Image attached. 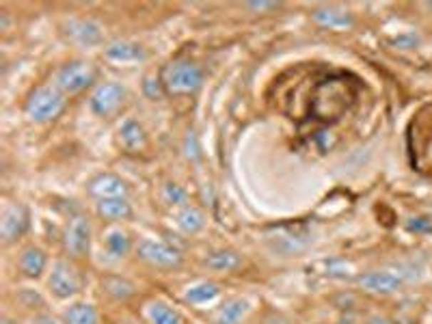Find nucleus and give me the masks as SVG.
Wrapping results in <instances>:
<instances>
[{"label":"nucleus","mask_w":432,"mask_h":324,"mask_svg":"<svg viewBox=\"0 0 432 324\" xmlns=\"http://www.w3.org/2000/svg\"><path fill=\"white\" fill-rule=\"evenodd\" d=\"M203 83V71L190 61H173L163 71V85L169 93H192Z\"/></svg>","instance_id":"f257e3e1"},{"label":"nucleus","mask_w":432,"mask_h":324,"mask_svg":"<svg viewBox=\"0 0 432 324\" xmlns=\"http://www.w3.org/2000/svg\"><path fill=\"white\" fill-rule=\"evenodd\" d=\"M96 80V67L87 61H69L54 74V87L61 93H78Z\"/></svg>","instance_id":"f03ea898"},{"label":"nucleus","mask_w":432,"mask_h":324,"mask_svg":"<svg viewBox=\"0 0 432 324\" xmlns=\"http://www.w3.org/2000/svg\"><path fill=\"white\" fill-rule=\"evenodd\" d=\"M63 108H65V98L56 87H39L29 96V102H26V113L37 123L56 119Z\"/></svg>","instance_id":"7ed1b4c3"},{"label":"nucleus","mask_w":432,"mask_h":324,"mask_svg":"<svg viewBox=\"0 0 432 324\" xmlns=\"http://www.w3.org/2000/svg\"><path fill=\"white\" fill-rule=\"evenodd\" d=\"M136 255L150 264V266H156V268H178L182 264V253L165 242H156V240H150V238H143L136 247Z\"/></svg>","instance_id":"20e7f679"},{"label":"nucleus","mask_w":432,"mask_h":324,"mask_svg":"<svg viewBox=\"0 0 432 324\" xmlns=\"http://www.w3.org/2000/svg\"><path fill=\"white\" fill-rule=\"evenodd\" d=\"M63 247L71 258H85L91 247V223L87 216H74L63 233Z\"/></svg>","instance_id":"39448f33"},{"label":"nucleus","mask_w":432,"mask_h":324,"mask_svg":"<svg viewBox=\"0 0 432 324\" xmlns=\"http://www.w3.org/2000/svg\"><path fill=\"white\" fill-rule=\"evenodd\" d=\"M48 285H50V292L56 296V298H69L81 292V275L78 270L71 266L69 262L65 260H58L54 266H52V273L48 277Z\"/></svg>","instance_id":"423d86ee"},{"label":"nucleus","mask_w":432,"mask_h":324,"mask_svg":"<svg viewBox=\"0 0 432 324\" xmlns=\"http://www.w3.org/2000/svg\"><path fill=\"white\" fill-rule=\"evenodd\" d=\"M123 100H125V89L119 83H102L91 93V108L93 113L108 117L123 104Z\"/></svg>","instance_id":"0eeeda50"},{"label":"nucleus","mask_w":432,"mask_h":324,"mask_svg":"<svg viewBox=\"0 0 432 324\" xmlns=\"http://www.w3.org/2000/svg\"><path fill=\"white\" fill-rule=\"evenodd\" d=\"M29 227V212L24 206H7L3 212V221H0V236H3V242L9 245V242L18 240Z\"/></svg>","instance_id":"6e6552de"},{"label":"nucleus","mask_w":432,"mask_h":324,"mask_svg":"<svg viewBox=\"0 0 432 324\" xmlns=\"http://www.w3.org/2000/svg\"><path fill=\"white\" fill-rule=\"evenodd\" d=\"M65 33L71 41L81 46H98L102 41V29L93 20H83V18H71L65 22Z\"/></svg>","instance_id":"1a4fd4ad"},{"label":"nucleus","mask_w":432,"mask_h":324,"mask_svg":"<svg viewBox=\"0 0 432 324\" xmlns=\"http://www.w3.org/2000/svg\"><path fill=\"white\" fill-rule=\"evenodd\" d=\"M87 191H89V195H93L98 199H113V197H125L128 184L115 173H100L89 180Z\"/></svg>","instance_id":"9d476101"},{"label":"nucleus","mask_w":432,"mask_h":324,"mask_svg":"<svg viewBox=\"0 0 432 324\" xmlns=\"http://www.w3.org/2000/svg\"><path fill=\"white\" fill-rule=\"evenodd\" d=\"M356 283L372 294H391V292L400 290L402 279L391 273H366V275L356 277Z\"/></svg>","instance_id":"9b49d317"},{"label":"nucleus","mask_w":432,"mask_h":324,"mask_svg":"<svg viewBox=\"0 0 432 324\" xmlns=\"http://www.w3.org/2000/svg\"><path fill=\"white\" fill-rule=\"evenodd\" d=\"M104 54L113 61H121V63H134V61H143L148 56L145 48L134 44V41H113L106 46Z\"/></svg>","instance_id":"f8f14e48"},{"label":"nucleus","mask_w":432,"mask_h":324,"mask_svg":"<svg viewBox=\"0 0 432 324\" xmlns=\"http://www.w3.org/2000/svg\"><path fill=\"white\" fill-rule=\"evenodd\" d=\"M247 311H249V303L245 298H230L216 311L214 324H240Z\"/></svg>","instance_id":"ddd939ff"},{"label":"nucleus","mask_w":432,"mask_h":324,"mask_svg":"<svg viewBox=\"0 0 432 324\" xmlns=\"http://www.w3.org/2000/svg\"><path fill=\"white\" fill-rule=\"evenodd\" d=\"M98 214L106 221H123L132 216V206L125 197H113V199H100Z\"/></svg>","instance_id":"4468645a"},{"label":"nucleus","mask_w":432,"mask_h":324,"mask_svg":"<svg viewBox=\"0 0 432 324\" xmlns=\"http://www.w3.org/2000/svg\"><path fill=\"white\" fill-rule=\"evenodd\" d=\"M46 264H48V258L41 249L37 247H26L20 255V270L26 275V277H39L43 270H46Z\"/></svg>","instance_id":"2eb2a0df"},{"label":"nucleus","mask_w":432,"mask_h":324,"mask_svg":"<svg viewBox=\"0 0 432 324\" xmlns=\"http://www.w3.org/2000/svg\"><path fill=\"white\" fill-rule=\"evenodd\" d=\"M102 290L106 296H110L113 300H128L136 294V288L132 281L117 277V275H108L102 279Z\"/></svg>","instance_id":"dca6fc26"},{"label":"nucleus","mask_w":432,"mask_h":324,"mask_svg":"<svg viewBox=\"0 0 432 324\" xmlns=\"http://www.w3.org/2000/svg\"><path fill=\"white\" fill-rule=\"evenodd\" d=\"M242 264V258L232 251V249H221V251H214L205 258V266L212 270H236Z\"/></svg>","instance_id":"f3484780"},{"label":"nucleus","mask_w":432,"mask_h":324,"mask_svg":"<svg viewBox=\"0 0 432 324\" xmlns=\"http://www.w3.org/2000/svg\"><path fill=\"white\" fill-rule=\"evenodd\" d=\"M314 22H318L320 26H329V29H348L352 26V18L348 11H337V9H316L312 14Z\"/></svg>","instance_id":"a211bd4d"},{"label":"nucleus","mask_w":432,"mask_h":324,"mask_svg":"<svg viewBox=\"0 0 432 324\" xmlns=\"http://www.w3.org/2000/svg\"><path fill=\"white\" fill-rule=\"evenodd\" d=\"M65 324H98V311L89 303H76L63 313Z\"/></svg>","instance_id":"6ab92c4d"},{"label":"nucleus","mask_w":432,"mask_h":324,"mask_svg":"<svg viewBox=\"0 0 432 324\" xmlns=\"http://www.w3.org/2000/svg\"><path fill=\"white\" fill-rule=\"evenodd\" d=\"M104 247L108 251V255L113 260H119V258H125L128 251H130V238L125 231L121 229H110L106 236H104Z\"/></svg>","instance_id":"aec40b11"},{"label":"nucleus","mask_w":432,"mask_h":324,"mask_svg":"<svg viewBox=\"0 0 432 324\" xmlns=\"http://www.w3.org/2000/svg\"><path fill=\"white\" fill-rule=\"evenodd\" d=\"M178 225L186 231V233H197L205 227V216L197 206H184L178 212Z\"/></svg>","instance_id":"412c9836"},{"label":"nucleus","mask_w":432,"mask_h":324,"mask_svg":"<svg viewBox=\"0 0 432 324\" xmlns=\"http://www.w3.org/2000/svg\"><path fill=\"white\" fill-rule=\"evenodd\" d=\"M119 141L125 149L134 151V149H140L145 145V130H143L136 121H125L119 130Z\"/></svg>","instance_id":"4be33fe9"},{"label":"nucleus","mask_w":432,"mask_h":324,"mask_svg":"<svg viewBox=\"0 0 432 324\" xmlns=\"http://www.w3.org/2000/svg\"><path fill=\"white\" fill-rule=\"evenodd\" d=\"M219 294H221L219 283L203 281V283H197V285L188 288V292L184 294V300L192 303V305H203V303H210L212 298H216Z\"/></svg>","instance_id":"5701e85b"},{"label":"nucleus","mask_w":432,"mask_h":324,"mask_svg":"<svg viewBox=\"0 0 432 324\" xmlns=\"http://www.w3.org/2000/svg\"><path fill=\"white\" fill-rule=\"evenodd\" d=\"M148 315L152 320V324H182V318L175 309H171L167 303L163 300H154L148 307Z\"/></svg>","instance_id":"b1692460"},{"label":"nucleus","mask_w":432,"mask_h":324,"mask_svg":"<svg viewBox=\"0 0 432 324\" xmlns=\"http://www.w3.org/2000/svg\"><path fill=\"white\" fill-rule=\"evenodd\" d=\"M163 197H165V201L171 203V206H182V208L188 206V195H186V191L180 188L178 184H167L165 191H163Z\"/></svg>","instance_id":"393cba45"},{"label":"nucleus","mask_w":432,"mask_h":324,"mask_svg":"<svg viewBox=\"0 0 432 324\" xmlns=\"http://www.w3.org/2000/svg\"><path fill=\"white\" fill-rule=\"evenodd\" d=\"M163 80H158V78H152V76H148L145 78V83H143V91L148 93V98H152V100H160L163 96H165V91H163Z\"/></svg>","instance_id":"a878e982"},{"label":"nucleus","mask_w":432,"mask_h":324,"mask_svg":"<svg viewBox=\"0 0 432 324\" xmlns=\"http://www.w3.org/2000/svg\"><path fill=\"white\" fill-rule=\"evenodd\" d=\"M406 227H408L411 231H428V229H432V221L417 216V218H408Z\"/></svg>","instance_id":"bb28decb"},{"label":"nucleus","mask_w":432,"mask_h":324,"mask_svg":"<svg viewBox=\"0 0 432 324\" xmlns=\"http://www.w3.org/2000/svg\"><path fill=\"white\" fill-rule=\"evenodd\" d=\"M249 7L264 11V9H274V7H279V5H277V3H249Z\"/></svg>","instance_id":"cd10ccee"},{"label":"nucleus","mask_w":432,"mask_h":324,"mask_svg":"<svg viewBox=\"0 0 432 324\" xmlns=\"http://www.w3.org/2000/svg\"><path fill=\"white\" fill-rule=\"evenodd\" d=\"M394 44H396V46H404V44H406V48H411L413 44H417V39H415V37H411V39H396Z\"/></svg>","instance_id":"c85d7f7f"},{"label":"nucleus","mask_w":432,"mask_h":324,"mask_svg":"<svg viewBox=\"0 0 432 324\" xmlns=\"http://www.w3.org/2000/svg\"><path fill=\"white\" fill-rule=\"evenodd\" d=\"M370 324H391L387 318H381V315H374V318H370Z\"/></svg>","instance_id":"c756f323"},{"label":"nucleus","mask_w":432,"mask_h":324,"mask_svg":"<svg viewBox=\"0 0 432 324\" xmlns=\"http://www.w3.org/2000/svg\"><path fill=\"white\" fill-rule=\"evenodd\" d=\"M0 324H16V322H11V320H3V322H0Z\"/></svg>","instance_id":"7c9ffc66"}]
</instances>
